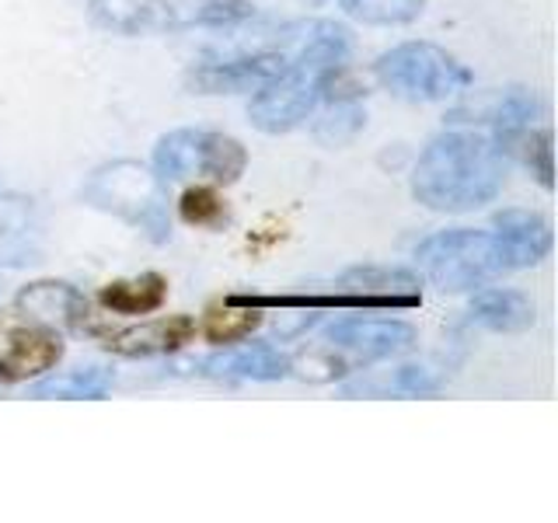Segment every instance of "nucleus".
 Here are the masks:
<instances>
[{
    "label": "nucleus",
    "instance_id": "f257e3e1",
    "mask_svg": "<svg viewBox=\"0 0 558 523\" xmlns=\"http://www.w3.org/2000/svg\"><path fill=\"white\" fill-rule=\"evenodd\" d=\"M506 150L493 136L450 130L429 139L412 171V196L436 214H471L499 196Z\"/></svg>",
    "mask_w": 558,
    "mask_h": 523
},
{
    "label": "nucleus",
    "instance_id": "f03ea898",
    "mask_svg": "<svg viewBox=\"0 0 558 523\" xmlns=\"http://www.w3.org/2000/svg\"><path fill=\"white\" fill-rule=\"evenodd\" d=\"M345 52H349V32L342 25L331 22L311 25L296 57L279 66L252 98L248 105L252 126L272 136L301 126L314 112V105L322 101L328 77L345 63Z\"/></svg>",
    "mask_w": 558,
    "mask_h": 523
},
{
    "label": "nucleus",
    "instance_id": "7ed1b4c3",
    "mask_svg": "<svg viewBox=\"0 0 558 523\" xmlns=\"http://www.w3.org/2000/svg\"><path fill=\"white\" fill-rule=\"evenodd\" d=\"M415 262L429 283L444 293H464L513 272L496 231H468V227L429 234L415 248Z\"/></svg>",
    "mask_w": 558,
    "mask_h": 523
},
{
    "label": "nucleus",
    "instance_id": "20e7f679",
    "mask_svg": "<svg viewBox=\"0 0 558 523\" xmlns=\"http://www.w3.org/2000/svg\"><path fill=\"white\" fill-rule=\"evenodd\" d=\"M161 185L165 182L140 161H112L87 174L81 199L101 209V214H112L140 227V231H147L150 241H168L171 223Z\"/></svg>",
    "mask_w": 558,
    "mask_h": 523
},
{
    "label": "nucleus",
    "instance_id": "39448f33",
    "mask_svg": "<svg viewBox=\"0 0 558 523\" xmlns=\"http://www.w3.org/2000/svg\"><path fill=\"white\" fill-rule=\"evenodd\" d=\"M377 81L405 101H447L471 87V70L433 42H401L374 66Z\"/></svg>",
    "mask_w": 558,
    "mask_h": 523
},
{
    "label": "nucleus",
    "instance_id": "423d86ee",
    "mask_svg": "<svg viewBox=\"0 0 558 523\" xmlns=\"http://www.w3.org/2000/svg\"><path fill=\"white\" fill-rule=\"evenodd\" d=\"M248 168V150L241 139L214 130H171L154 147V174L168 182L203 179L217 185H234Z\"/></svg>",
    "mask_w": 558,
    "mask_h": 523
},
{
    "label": "nucleus",
    "instance_id": "0eeeda50",
    "mask_svg": "<svg viewBox=\"0 0 558 523\" xmlns=\"http://www.w3.org/2000/svg\"><path fill=\"white\" fill-rule=\"evenodd\" d=\"M63 360L60 331L25 318L22 311H0V384H22L49 374Z\"/></svg>",
    "mask_w": 558,
    "mask_h": 523
},
{
    "label": "nucleus",
    "instance_id": "6e6552de",
    "mask_svg": "<svg viewBox=\"0 0 558 523\" xmlns=\"http://www.w3.org/2000/svg\"><path fill=\"white\" fill-rule=\"evenodd\" d=\"M328 345L336 353L349 356V366L353 363H377L398 353H409L415 345V328L405 321H374V318H345L336 321L325 331Z\"/></svg>",
    "mask_w": 558,
    "mask_h": 523
},
{
    "label": "nucleus",
    "instance_id": "1a4fd4ad",
    "mask_svg": "<svg viewBox=\"0 0 558 523\" xmlns=\"http://www.w3.org/2000/svg\"><path fill=\"white\" fill-rule=\"evenodd\" d=\"M336 290L356 296L363 311H388V307H418L423 304V287L418 276L405 269H388V266H363L342 272Z\"/></svg>",
    "mask_w": 558,
    "mask_h": 523
},
{
    "label": "nucleus",
    "instance_id": "9d476101",
    "mask_svg": "<svg viewBox=\"0 0 558 523\" xmlns=\"http://www.w3.org/2000/svg\"><path fill=\"white\" fill-rule=\"evenodd\" d=\"M283 63L287 57L276 49L244 52V57L196 66L189 74V87H196L199 95H238V92H248V87H262Z\"/></svg>",
    "mask_w": 558,
    "mask_h": 523
},
{
    "label": "nucleus",
    "instance_id": "9b49d317",
    "mask_svg": "<svg viewBox=\"0 0 558 523\" xmlns=\"http://www.w3.org/2000/svg\"><path fill=\"white\" fill-rule=\"evenodd\" d=\"M14 304L25 318L52 331H77L87 321V296L63 279H35V283L17 290Z\"/></svg>",
    "mask_w": 558,
    "mask_h": 523
},
{
    "label": "nucleus",
    "instance_id": "f8f14e48",
    "mask_svg": "<svg viewBox=\"0 0 558 523\" xmlns=\"http://www.w3.org/2000/svg\"><path fill=\"white\" fill-rule=\"evenodd\" d=\"M196 339V321L189 314H171V318H154L136 328H122L101 336V345L116 356H168L179 353L185 342Z\"/></svg>",
    "mask_w": 558,
    "mask_h": 523
},
{
    "label": "nucleus",
    "instance_id": "ddd939ff",
    "mask_svg": "<svg viewBox=\"0 0 558 523\" xmlns=\"http://www.w3.org/2000/svg\"><path fill=\"white\" fill-rule=\"evenodd\" d=\"M43 217L25 196H0V266L17 269L43 258Z\"/></svg>",
    "mask_w": 558,
    "mask_h": 523
},
{
    "label": "nucleus",
    "instance_id": "4468645a",
    "mask_svg": "<svg viewBox=\"0 0 558 523\" xmlns=\"http://www.w3.org/2000/svg\"><path fill=\"white\" fill-rule=\"evenodd\" d=\"M87 17L116 35H154L182 25L168 0H87Z\"/></svg>",
    "mask_w": 558,
    "mask_h": 523
},
{
    "label": "nucleus",
    "instance_id": "2eb2a0df",
    "mask_svg": "<svg viewBox=\"0 0 558 523\" xmlns=\"http://www.w3.org/2000/svg\"><path fill=\"white\" fill-rule=\"evenodd\" d=\"M199 374L217 380H283L290 377V356L272 342H252L203 360Z\"/></svg>",
    "mask_w": 558,
    "mask_h": 523
},
{
    "label": "nucleus",
    "instance_id": "dca6fc26",
    "mask_svg": "<svg viewBox=\"0 0 558 523\" xmlns=\"http://www.w3.org/2000/svg\"><path fill=\"white\" fill-rule=\"evenodd\" d=\"M493 231L502 241L513 269L537 266L551 252V223L531 209H502L493 220Z\"/></svg>",
    "mask_w": 558,
    "mask_h": 523
},
{
    "label": "nucleus",
    "instance_id": "f3484780",
    "mask_svg": "<svg viewBox=\"0 0 558 523\" xmlns=\"http://www.w3.org/2000/svg\"><path fill=\"white\" fill-rule=\"evenodd\" d=\"M468 318L478 328L499 331V336H513V331H527L537 321L534 301L520 290H478L468 304Z\"/></svg>",
    "mask_w": 558,
    "mask_h": 523
},
{
    "label": "nucleus",
    "instance_id": "a211bd4d",
    "mask_svg": "<svg viewBox=\"0 0 558 523\" xmlns=\"http://www.w3.org/2000/svg\"><path fill=\"white\" fill-rule=\"evenodd\" d=\"M101 307L112 314H150L168 301V279L161 272H140L133 279H116L98 293Z\"/></svg>",
    "mask_w": 558,
    "mask_h": 523
},
{
    "label": "nucleus",
    "instance_id": "6ab92c4d",
    "mask_svg": "<svg viewBox=\"0 0 558 523\" xmlns=\"http://www.w3.org/2000/svg\"><path fill=\"white\" fill-rule=\"evenodd\" d=\"M262 325V311L248 307V304H238L231 296H223L220 304H214L206 311L203 318V336L217 345H234L241 339H248L252 331Z\"/></svg>",
    "mask_w": 558,
    "mask_h": 523
},
{
    "label": "nucleus",
    "instance_id": "aec40b11",
    "mask_svg": "<svg viewBox=\"0 0 558 523\" xmlns=\"http://www.w3.org/2000/svg\"><path fill=\"white\" fill-rule=\"evenodd\" d=\"M537 112H541V105H537V98L531 95V92H520V87H513V92H506V95H499V101H496V109L488 112V126H493V139L499 147H506L510 144L513 136H520V133H527L531 126H534V119H537Z\"/></svg>",
    "mask_w": 558,
    "mask_h": 523
},
{
    "label": "nucleus",
    "instance_id": "412c9836",
    "mask_svg": "<svg viewBox=\"0 0 558 523\" xmlns=\"http://www.w3.org/2000/svg\"><path fill=\"white\" fill-rule=\"evenodd\" d=\"M109 388H112V374L101 370V366H87V370L39 380L28 394L32 398H92V401H98V398H105Z\"/></svg>",
    "mask_w": 558,
    "mask_h": 523
},
{
    "label": "nucleus",
    "instance_id": "4be33fe9",
    "mask_svg": "<svg viewBox=\"0 0 558 523\" xmlns=\"http://www.w3.org/2000/svg\"><path fill=\"white\" fill-rule=\"evenodd\" d=\"M363 126H366V112L360 109L356 101L339 98L328 109V115L318 119V126H314V139L325 144V147H345V144H353V139L360 136Z\"/></svg>",
    "mask_w": 558,
    "mask_h": 523
},
{
    "label": "nucleus",
    "instance_id": "5701e85b",
    "mask_svg": "<svg viewBox=\"0 0 558 523\" xmlns=\"http://www.w3.org/2000/svg\"><path fill=\"white\" fill-rule=\"evenodd\" d=\"M342 8L363 25H409L423 14L426 0H342Z\"/></svg>",
    "mask_w": 558,
    "mask_h": 523
},
{
    "label": "nucleus",
    "instance_id": "b1692460",
    "mask_svg": "<svg viewBox=\"0 0 558 523\" xmlns=\"http://www.w3.org/2000/svg\"><path fill=\"white\" fill-rule=\"evenodd\" d=\"M179 22H199V25H231L248 17V4L244 0H182Z\"/></svg>",
    "mask_w": 558,
    "mask_h": 523
},
{
    "label": "nucleus",
    "instance_id": "393cba45",
    "mask_svg": "<svg viewBox=\"0 0 558 523\" xmlns=\"http://www.w3.org/2000/svg\"><path fill=\"white\" fill-rule=\"evenodd\" d=\"M513 147L523 150V161L531 165V171L537 174V182L545 185V188H551L555 185V171H551V130H537V133L527 130V133L513 136L502 150L510 154Z\"/></svg>",
    "mask_w": 558,
    "mask_h": 523
},
{
    "label": "nucleus",
    "instance_id": "a878e982",
    "mask_svg": "<svg viewBox=\"0 0 558 523\" xmlns=\"http://www.w3.org/2000/svg\"><path fill=\"white\" fill-rule=\"evenodd\" d=\"M179 214L192 227H217V223L227 220V206H223L217 188L196 185V188H189L185 196L179 199Z\"/></svg>",
    "mask_w": 558,
    "mask_h": 523
},
{
    "label": "nucleus",
    "instance_id": "bb28decb",
    "mask_svg": "<svg viewBox=\"0 0 558 523\" xmlns=\"http://www.w3.org/2000/svg\"><path fill=\"white\" fill-rule=\"evenodd\" d=\"M377 391H391V394H433L440 391V377L429 374L426 366H401L395 377Z\"/></svg>",
    "mask_w": 558,
    "mask_h": 523
}]
</instances>
